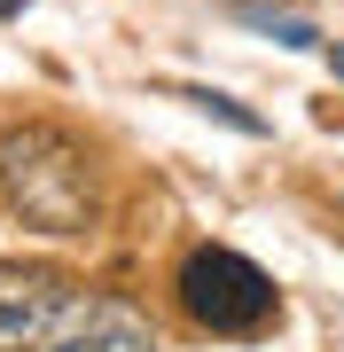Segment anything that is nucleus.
I'll return each instance as SVG.
<instances>
[{"label":"nucleus","mask_w":344,"mask_h":352,"mask_svg":"<svg viewBox=\"0 0 344 352\" xmlns=\"http://www.w3.org/2000/svg\"><path fill=\"white\" fill-rule=\"evenodd\" d=\"M0 196L16 204V219L39 235H87L94 219V173L87 149L63 126H8L0 133Z\"/></svg>","instance_id":"obj_1"},{"label":"nucleus","mask_w":344,"mask_h":352,"mask_svg":"<svg viewBox=\"0 0 344 352\" xmlns=\"http://www.w3.org/2000/svg\"><path fill=\"white\" fill-rule=\"evenodd\" d=\"M71 274H55V266H24L8 258L0 266V352H39V337L55 329V314L71 305Z\"/></svg>","instance_id":"obj_4"},{"label":"nucleus","mask_w":344,"mask_h":352,"mask_svg":"<svg viewBox=\"0 0 344 352\" xmlns=\"http://www.w3.org/2000/svg\"><path fill=\"white\" fill-rule=\"evenodd\" d=\"M172 102H188V110H204V118H219V126H235V133H266V118L258 110H242L235 94H219V87H165Z\"/></svg>","instance_id":"obj_6"},{"label":"nucleus","mask_w":344,"mask_h":352,"mask_svg":"<svg viewBox=\"0 0 344 352\" xmlns=\"http://www.w3.org/2000/svg\"><path fill=\"white\" fill-rule=\"evenodd\" d=\"M16 8H24V0H0V16H16Z\"/></svg>","instance_id":"obj_8"},{"label":"nucleus","mask_w":344,"mask_h":352,"mask_svg":"<svg viewBox=\"0 0 344 352\" xmlns=\"http://www.w3.org/2000/svg\"><path fill=\"white\" fill-rule=\"evenodd\" d=\"M219 16H235L242 32H266L274 47H321V32L290 8H266V0H219Z\"/></svg>","instance_id":"obj_5"},{"label":"nucleus","mask_w":344,"mask_h":352,"mask_svg":"<svg viewBox=\"0 0 344 352\" xmlns=\"http://www.w3.org/2000/svg\"><path fill=\"white\" fill-rule=\"evenodd\" d=\"M329 71H336V78H344V47H329Z\"/></svg>","instance_id":"obj_7"},{"label":"nucleus","mask_w":344,"mask_h":352,"mask_svg":"<svg viewBox=\"0 0 344 352\" xmlns=\"http://www.w3.org/2000/svg\"><path fill=\"white\" fill-rule=\"evenodd\" d=\"M39 352H157V337H149V321H141L126 298L71 289V305L55 314V329L39 337Z\"/></svg>","instance_id":"obj_3"},{"label":"nucleus","mask_w":344,"mask_h":352,"mask_svg":"<svg viewBox=\"0 0 344 352\" xmlns=\"http://www.w3.org/2000/svg\"><path fill=\"white\" fill-rule=\"evenodd\" d=\"M180 314H188L196 329H211V337H258L282 298L266 282V266H251L242 251H227V243H204V251L180 258Z\"/></svg>","instance_id":"obj_2"}]
</instances>
